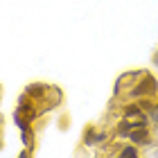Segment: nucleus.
<instances>
[{
    "label": "nucleus",
    "instance_id": "obj_2",
    "mask_svg": "<svg viewBox=\"0 0 158 158\" xmlns=\"http://www.w3.org/2000/svg\"><path fill=\"white\" fill-rule=\"evenodd\" d=\"M131 140L135 142V145L149 142V133H147V129H138V131H133V133H131Z\"/></svg>",
    "mask_w": 158,
    "mask_h": 158
},
{
    "label": "nucleus",
    "instance_id": "obj_4",
    "mask_svg": "<svg viewBox=\"0 0 158 158\" xmlns=\"http://www.w3.org/2000/svg\"><path fill=\"white\" fill-rule=\"evenodd\" d=\"M131 129H133V124H129V120H127V122H122V124L118 127V133H120V135H127Z\"/></svg>",
    "mask_w": 158,
    "mask_h": 158
},
{
    "label": "nucleus",
    "instance_id": "obj_5",
    "mask_svg": "<svg viewBox=\"0 0 158 158\" xmlns=\"http://www.w3.org/2000/svg\"><path fill=\"white\" fill-rule=\"evenodd\" d=\"M27 93H30V95H41V93H43V86H30V88H27Z\"/></svg>",
    "mask_w": 158,
    "mask_h": 158
},
{
    "label": "nucleus",
    "instance_id": "obj_8",
    "mask_svg": "<svg viewBox=\"0 0 158 158\" xmlns=\"http://www.w3.org/2000/svg\"><path fill=\"white\" fill-rule=\"evenodd\" d=\"M156 118H158V111H156Z\"/></svg>",
    "mask_w": 158,
    "mask_h": 158
},
{
    "label": "nucleus",
    "instance_id": "obj_6",
    "mask_svg": "<svg viewBox=\"0 0 158 158\" xmlns=\"http://www.w3.org/2000/svg\"><path fill=\"white\" fill-rule=\"evenodd\" d=\"M138 113H140L138 106H131V109H127V115H138Z\"/></svg>",
    "mask_w": 158,
    "mask_h": 158
},
{
    "label": "nucleus",
    "instance_id": "obj_7",
    "mask_svg": "<svg viewBox=\"0 0 158 158\" xmlns=\"http://www.w3.org/2000/svg\"><path fill=\"white\" fill-rule=\"evenodd\" d=\"M27 156H30V154H27V152H23V154H20L18 158H27Z\"/></svg>",
    "mask_w": 158,
    "mask_h": 158
},
{
    "label": "nucleus",
    "instance_id": "obj_3",
    "mask_svg": "<svg viewBox=\"0 0 158 158\" xmlns=\"http://www.w3.org/2000/svg\"><path fill=\"white\" fill-rule=\"evenodd\" d=\"M118 158H138V149L135 147H127V149H122V154Z\"/></svg>",
    "mask_w": 158,
    "mask_h": 158
},
{
    "label": "nucleus",
    "instance_id": "obj_1",
    "mask_svg": "<svg viewBox=\"0 0 158 158\" xmlns=\"http://www.w3.org/2000/svg\"><path fill=\"white\" fill-rule=\"evenodd\" d=\"M156 90V81H154V77H145L140 81V86L138 88H133V97H140V95H145V93H154Z\"/></svg>",
    "mask_w": 158,
    "mask_h": 158
}]
</instances>
